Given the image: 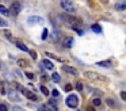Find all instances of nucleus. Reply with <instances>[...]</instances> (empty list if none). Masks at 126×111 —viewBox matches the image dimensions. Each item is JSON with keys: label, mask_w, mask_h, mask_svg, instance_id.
<instances>
[{"label": "nucleus", "mask_w": 126, "mask_h": 111, "mask_svg": "<svg viewBox=\"0 0 126 111\" xmlns=\"http://www.w3.org/2000/svg\"><path fill=\"white\" fill-rule=\"evenodd\" d=\"M60 19L61 20H64L65 23H68V24H71V26H79L80 24V19L76 16H73V15H71V14H61L60 15Z\"/></svg>", "instance_id": "obj_1"}, {"label": "nucleus", "mask_w": 126, "mask_h": 111, "mask_svg": "<svg viewBox=\"0 0 126 111\" xmlns=\"http://www.w3.org/2000/svg\"><path fill=\"white\" fill-rule=\"evenodd\" d=\"M84 77H87L88 80H95V81H103V83H107L109 80H107V77L106 76H103V75H99V73L96 72H84Z\"/></svg>", "instance_id": "obj_2"}, {"label": "nucleus", "mask_w": 126, "mask_h": 111, "mask_svg": "<svg viewBox=\"0 0 126 111\" xmlns=\"http://www.w3.org/2000/svg\"><path fill=\"white\" fill-rule=\"evenodd\" d=\"M61 7H62V10L66 12V14H73V12L76 11V7L72 4V1L69 0H61L60 1Z\"/></svg>", "instance_id": "obj_3"}, {"label": "nucleus", "mask_w": 126, "mask_h": 111, "mask_svg": "<svg viewBox=\"0 0 126 111\" xmlns=\"http://www.w3.org/2000/svg\"><path fill=\"white\" fill-rule=\"evenodd\" d=\"M20 11H22V4H20V1H14L11 4V8H10L8 12L11 14L12 16H18Z\"/></svg>", "instance_id": "obj_4"}, {"label": "nucleus", "mask_w": 126, "mask_h": 111, "mask_svg": "<svg viewBox=\"0 0 126 111\" xmlns=\"http://www.w3.org/2000/svg\"><path fill=\"white\" fill-rule=\"evenodd\" d=\"M65 103L68 107H71V108H76L77 106H79V98H77L76 95H69L68 98H66Z\"/></svg>", "instance_id": "obj_5"}, {"label": "nucleus", "mask_w": 126, "mask_h": 111, "mask_svg": "<svg viewBox=\"0 0 126 111\" xmlns=\"http://www.w3.org/2000/svg\"><path fill=\"white\" fill-rule=\"evenodd\" d=\"M27 23L28 24H41V23H44V18L33 15V16H30L27 19Z\"/></svg>", "instance_id": "obj_6"}, {"label": "nucleus", "mask_w": 126, "mask_h": 111, "mask_svg": "<svg viewBox=\"0 0 126 111\" xmlns=\"http://www.w3.org/2000/svg\"><path fill=\"white\" fill-rule=\"evenodd\" d=\"M62 71L65 73H68V75H72V76H77V75H79V71H77L76 68L68 67V65H64V67H62Z\"/></svg>", "instance_id": "obj_7"}, {"label": "nucleus", "mask_w": 126, "mask_h": 111, "mask_svg": "<svg viewBox=\"0 0 126 111\" xmlns=\"http://www.w3.org/2000/svg\"><path fill=\"white\" fill-rule=\"evenodd\" d=\"M46 107L50 108V111H58V106H57V99H50L48 103H46Z\"/></svg>", "instance_id": "obj_8"}, {"label": "nucleus", "mask_w": 126, "mask_h": 111, "mask_svg": "<svg viewBox=\"0 0 126 111\" xmlns=\"http://www.w3.org/2000/svg\"><path fill=\"white\" fill-rule=\"evenodd\" d=\"M22 92L24 94V96H26L28 100H31V102H37V100H38V96L34 94V92H30V91H24V89H22Z\"/></svg>", "instance_id": "obj_9"}, {"label": "nucleus", "mask_w": 126, "mask_h": 111, "mask_svg": "<svg viewBox=\"0 0 126 111\" xmlns=\"http://www.w3.org/2000/svg\"><path fill=\"white\" fill-rule=\"evenodd\" d=\"M72 46H73V38L72 37H68V38L64 39V48L65 49H71Z\"/></svg>", "instance_id": "obj_10"}, {"label": "nucleus", "mask_w": 126, "mask_h": 111, "mask_svg": "<svg viewBox=\"0 0 126 111\" xmlns=\"http://www.w3.org/2000/svg\"><path fill=\"white\" fill-rule=\"evenodd\" d=\"M41 65H42V68H46V69H53V68H54L53 62L49 61L48 58H45L44 61H42V64H41Z\"/></svg>", "instance_id": "obj_11"}, {"label": "nucleus", "mask_w": 126, "mask_h": 111, "mask_svg": "<svg viewBox=\"0 0 126 111\" xmlns=\"http://www.w3.org/2000/svg\"><path fill=\"white\" fill-rule=\"evenodd\" d=\"M98 67H103V68H111V61L110 60H106V61H98L96 62Z\"/></svg>", "instance_id": "obj_12"}, {"label": "nucleus", "mask_w": 126, "mask_h": 111, "mask_svg": "<svg viewBox=\"0 0 126 111\" xmlns=\"http://www.w3.org/2000/svg\"><path fill=\"white\" fill-rule=\"evenodd\" d=\"M12 41H14V39H12ZM14 42H15V45H16V48L18 49H20V50H23V52H28V48L27 46H26V45L24 44H22V42H18V41H14Z\"/></svg>", "instance_id": "obj_13"}, {"label": "nucleus", "mask_w": 126, "mask_h": 111, "mask_svg": "<svg viewBox=\"0 0 126 111\" xmlns=\"http://www.w3.org/2000/svg\"><path fill=\"white\" fill-rule=\"evenodd\" d=\"M115 10H117V11H123V10H126V1L115 4Z\"/></svg>", "instance_id": "obj_14"}, {"label": "nucleus", "mask_w": 126, "mask_h": 111, "mask_svg": "<svg viewBox=\"0 0 126 111\" xmlns=\"http://www.w3.org/2000/svg\"><path fill=\"white\" fill-rule=\"evenodd\" d=\"M91 30H92L93 33H96V34H102V27H100L99 24H93L92 27H91Z\"/></svg>", "instance_id": "obj_15"}, {"label": "nucleus", "mask_w": 126, "mask_h": 111, "mask_svg": "<svg viewBox=\"0 0 126 111\" xmlns=\"http://www.w3.org/2000/svg\"><path fill=\"white\" fill-rule=\"evenodd\" d=\"M45 56H48L49 58H53V60H57V61H61V62L64 61L62 58H58L57 56H54V54H53V53H49V52H46V53H45Z\"/></svg>", "instance_id": "obj_16"}, {"label": "nucleus", "mask_w": 126, "mask_h": 111, "mask_svg": "<svg viewBox=\"0 0 126 111\" xmlns=\"http://www.w3.org/2000/svg\"><path fill=\"white\" fill-rule=\"evenodd\" d=\"M8 98H10V100H12V102H14V100H19L18 99V95L15 94L14 91H10V92H8Z\"/></svg>", "instance_id": "obj_17"}, {"label": "nucleus", "mask_w": 126, "mask_h": 111, "mask_svg": "<svg viewBox=\"0 0 126 111\" xmlns=\"http://www.w3.org/2000/svg\"><path fill=\"white\" fill-rule=\"evenodd\" d=\"M52 77H53V81H54V83H60V81H61L60 75H58L57 72H54V73H53V75H52Z\"/></svg>", "instance_id": "obj_18"}, {"label": "nucleus", "mask_w": 126, "mask_h": 111, "mask_svg": "<svg viewBox=\"0 0 126 111\" xmlns=\"http://www.w3.org/2000/svg\"><path fill=\"white\" fill-rule=\"evenodd\" d=\"M0 12H1V15H4V16H8V15H10L8 10H7L4 6H0Z\"/></svg>", "instance_id": "obj_19"}, {"label": "nucleus", "mask_w": 126, "mask_h": 111, "mask_svg": "<svg viewBox=\"0 0 126 111\" xmlns=\"http://www.w3.org/2000/svg\"><path fill=\"white\" fill-rule=\"evenodd\" d=\"M92 104L96 106V107L102 104V100H100V98H93V99H92Z\"/></svg>", "instance_id": "obj_20"}, {"label": "nucleus", "mask_w": 126, "mask_h": 111, "mask_svg": "<svg viewBox=\"0 0 126 111\" xmlns=\"http://www.w3.org/2000/svg\"><path fill=\"white\" fill-rule=\"evenodd\" d=\"M48 37H49V31H48V28H44V30H42V37H41V38L45 41Z\"/></svg>", "instance_id": "obj_21"}, {"label": "nucleus", "mask_w": 126, "mask_h": 111, "mask_svg": "<svg viewBox=\"0 0 126 111\" xmlns=\"http://www.w3.org/2000/svg\"><path fill=\"white\" fill-rule=\"evenodd\" d=\"M41 92H42V94H44L45 96H48V95H49V89L46 88L45 85H41Z\"/></svg>", "instance_id": "obj_22"}, {"label": "nucleus", "mask_w": 126, "mask_h": 111, "mask_svg": "<svg viewBox=\"0 0 126 111\" xmlns=\"http://www.w3.org/2000/svg\"><path fill=\"white\" fill-rule=\"evenodd\" d=\"M88 91L92 92V94H98V95H102V91H98V89H93L92 87H88Z\"/></svg>", "instance_id": "obj_23"}, {"label": "nucleus", "mask_w": 126, "mask_h": 111, "mask_svg": "<svg viewBox=\"0 0 126 111\" xmlns=\"http://www.w3.org/2000/svg\"><path fill=\"white\" fill-rule=\"evenodd\" d=\"M28 53H30V56H31V58H34V60H37V57H38V54H37V52H34V50H28Z\"/></svg>", "instance_id": "obj_24"}, {"label": "nucleus", "mask_w": 126, "mask_h": 111, "mask_svg": "<svg viewBox=\"0 0 126 111\" xmlns=\"http://www.w3.org/2000/svg\"><path fill=\"white\" fill-rule=\"evenodd\" d=\"M18 65H19V67H26V65H27V61H24V60H18Z\"/></svg>", "instance_id": "obj_25"}, {"label": "nucleus", "mask_w": 126, "mask_h": 111, "mask_svg": "<svg viewBox=\"0 0 126 111\" xmlns=\"http://www.w3.org/2000/svg\"><path fill=\"white\" fill-rule=\"evenodd\" d=\"M107 104L111 106V107H117V103H115L113 99H107Z\"/></svg>", "instance_id": "obj_26"}, {"label": "nucleus", "mask_w": 126, "mask_h": 111, "mask_svg": "<svg viewBox=\"0 0 126 111\" xmlns=\"http://www.w3.org/2000/svg\"><path fill=\"white\" fill-rule=\"evenodd\" d=\"M52 96L56 99V98H58V96H60V92H58L57 89H53V91H52Z\"/></svg>", "instance_id": "obj_27"}, {"label": "nucleus", "mask_w": 126, "mask_h": 111, "mask_svg": "<svg viewBox=\"0 0 126 111\" xmlns=\"http://www.w3.org/2000/svg\"><path fill=\"white\" fill-rule=\"evenodd\" d=\"M76 89L80 92V91H83V83H80V81H77L76 83Z\"/></svg>", "instance_id": "obj_28"}, {"label": "nucleus", "mask_w": 126, "mask_h": 111, "mask_svg": "<svg viewBox=\"0 0 126 111\" xmlns=\"http://www.w3.org/2000/svg\"><path fill=\"white\" fill-rule=\"evenodd\" d=\"M3 34H4V35H6L8 39H12V37H11V31H8V30H4V31H3Z\"/></svg>", "instance_id": "obj_29"}, {"label": "nucleus", "mask_w": 126, "mask_h": 111, "mask_svg": "<svg viewBox=\"0 0 126 111\" xmlns=\"http://www.w3.org/2000/svg\"><path fill=\"white\" fill-rule=\"evenodd\" d=\"M24 75H26V76H27V77L30 79V80H33V79H35V76H34V73H31V72H26Z\"/></svg>", "instance_id": "obj_30"}, {"label": "nucleus", "mask_w": 126, "mask_h": 111, "mask_svg": "<svg viewBox=\"0 0 126 111\" xmlns=\"http://www.w3.org/2000/svg\"><path fill=\"white\" fill-rule=\"evenodd\" d=\"M121 99L123 100V102H126V92H125V91H122V92H121Z\"/></svg>", "instance_id": "obj_31"}, {"label": "nucleus", "mask_w": 126, "mask_h": 111, "mask_svg": "<svg viewBox=\"0 0 126 111\" xmlns=\"http://www.w3.org/2000/svg\"><path fill=\"white\" fill-rule=\"evenodd\" d=\"M7 24H8V23H7L6 20H3V19L0 18V26H3V27H7Z\"/></svg>", "instance_id": "obj_32"}, {"label": "nucleus", "mask_w": 126, "mask_h": 111, "mask_svg": "<svg viewBox=\"0 0 126 111\" xmlns=\"http://www.w3.org/2000/svg\"><path fill=\"white\" fill-rule=\"evenodd\" d=\"M64 89H65L66 92H69V91L72 89V85H71V84H66L65 87H64Z\"/></svg>", "instance_id": "obj_33"}, {"label": "nucleus", "mask_w": 126, "mask_h": 111, "mask_svg": "<svg viewBox=\"0 0 126 111\" xmlns=\"http://www.w3.org/2000/svg\"><path fill=\"white\" fill-rule=\"evenodd\" d=\"M58 38H60V31H54V41H57Z\"/></svg>", "instance_id": "obj_34"}, {"label": "nucleus", "mask_w": 126, "mask_h": 111, "mask_svg": "<svg viewBox=\"0 0 126 111\" xmlns=\"http://www.w3.org/2000/svg\"><path fill=\"white\" fill-rule=\"evenodd\" d=\"M0 111H8L6 104H0Z\"/></svg>", "instance_id": "obj_35"}, {"label": "nucleus", "mask_w": 126, "mask_h": 111, "mask_svg": "<svg viewBox=\"0 0 126 111\" xmlns=\"http://www.w3.org/2000/svg\"><path fill=\"white\" fill-rule=\"evenodd\" d=\"M41 79H42V81H45V80H48V76H45V75H44Z\"/></svg>", "instance_id": "obj_36"}, {"label": "nucleus", "mask_w": 126, "mask_h": 111, "mask_svg": "<svg viewBox=\"0 0 126 111\" xmlns=\"http://www.w3.org/2000/svg\"><path fill=\"white\" fill-rule=\"evenodd\" d=\"M12 110H14V111H20V108H19V107H14Z\"/></svg>", "instance_id": "obj_37"}, {"label": "nucleus", "mask_w": 126, "mask_h": 111, "mask_svg": "<svg viewBox=\"0 0 126 111\" xmlns=\"http://www.w3.org/2000/svg\"><path fill=\"white\" fill-rule=\"evenodd\" d=\"M87 111H93V108H92V107H88V108H87Z\"/></svg>", "instance_id": "obj_38"}, {"label": "nucleus", "mask_w": 126, "mask_h": 111, "mask_svg": "<svg viewBox=\"0 0 126 111\" xmlns=\"http://www.w3.org/2000/svg\"><path fill=\"white\" fill-rule=\"evenodd\" d=\"M39 111H48V110H44V108H41V110H39Z\"/></svg>", "instance_id": "obj_39"}, {"label": "nucleus", "mask_w": 126, "mask_h": 111, "mask_svg": "<svg viewBox=\"0 0 126 111\" xmlns=\"http://www.w3.org/2000/svg\"><path fill=\"white\" fill-rule=\"evenodd\" d=\"M76 111H80V110H76Z\"/></svg>", "instance_id": "obj_40"}]
</instances>
